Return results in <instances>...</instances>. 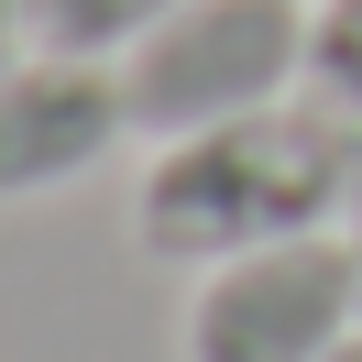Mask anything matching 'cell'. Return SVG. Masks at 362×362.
Returning <instances> with one entry per match:
<instances>
[{
    "label": "cell",
    "mask_w": 362,
    "mask_h": 362,
    "mask_svg": "<svg viewBox=\"0 0 362 362\" xmlns=\"http://www.w3.org/2000/svg\"><path fill=\"white\" fill-rule=\"evenodd\" d=\"M362 165V121L329 110V99H274V110L209 121V132L154 143V165L132 176V242L154 264H230V252L296 242V230H340V198H351Z\"/></svg>",
    "instance_id": "cell-1"
},
{
    "label": "cell",
    "mask_w": 362,
    "mask_h": 362,
    "mask_svg": "<svg viewBox=\"0 0 362 362\" xmlns=\"http://www.w3.org/2000/svg\"><path fill=\"white\" fill-rule=\"evenodd\" d=\"M296 88H308V0H176L121 55V99H132L143 143L274 110Z\"/></svg>",
    "instance_id": "cell-2"
},
{
    "label": "cell",
    "mask_w": 362,
    "mask_h": 362,
    "mask_svg": "<svg viewBox=\"0 0 362 362\" xmlns=\"http://www.w3.org/2000/svg\"><path fill=\"white\" fill-rule=\"evenodd\" d=\"M362 329V264L340 230H296V242L230 252V264L198 274L176 318L187 362H329L340 340Z\"/></svg>",
    "instance_id": "cell-3"
},
{
    "label": "cell",
    "mask_w": 362,
    "mask_h": 362,
    "mask_svg": "<svg viewBox=\"0 0 362 362\" xmlns=\"http://www.w3.org/2000/svg\"><path fill=\"white\" fill-rule=\"evenodd\" d=\"M121 143H132L121 66L45 55V45H23L11 66H0V209H11V198H55V187L99 176Z\"/></svg>",
    "instance_id": "cell-4"
},
{
    "label": "cell",
    "mask_w": 362,
    "mask_h": 362,
    "mask_svg": "<svg viewBox=\"0 0 362 362\" xmlns=\"http://www.w3.org/2000/svg\"><path fill=\"white\" fill-rule=\"evenodd\" d=\"M165 11H176V0H23L33 45L45 55H88V66H121Z\"/></svg>",
    "instance_id": "cell-5"
},
{
    "label": "cell",
    "mask_w": 362,
    "mask_h": 362,
    "mask_svg": "<svg viewBox=\"0 0 362 362\" xmlns=\"http://www.w3.org/2000/svg\"><path fill=\"white\" fill-rule=\"evenodd\" d=\"M308 88L362 121V0H308Z\"/></svg>",
    "instance_id": "cell-6"
},
{
    "label": "cell",
    "mask_w": 362,
    "mask_h": 362,
    "mask_svg": "<svg viewBox=\"0 0 362 362\" xmlns=\"http://www.w3.org/2000/svg\"><path fill=\"white\" fill-rule=\"evenodd\" d=\"M23 45H33V23H23V0H0V66H11Z\"/></svg>",
    "instance_id": "cell-7"
},
{
    "label": "cell",
    "mask_w": 362,
    "mask_h": 362,
    "mask_svg": "<svg viewBox=\"0 0 362 362\" xmlns=\"http://www.w3.org/2000/svg\"><path fill=\"white\" fill-rule=\"evenodd\" d=\"M340 242H351V264H362V165H351V198H340Z\"/></svg>",
    "instance_id": "cell-8"
},
{
    "label": "cell",
    "mask_w": 362,
    "mask_h": 362,
    "mask_svg": "<svg viewBox=\"0 0 362 362\" xmlns=\"http://www.w3.org/2000/svg\"><path fill=\"white\" fill-rule=\"evenodd\" d=\"M329 362H362V329H351V340H340V351H329Z\"/></svg>",
    "instance_id": "cell-9"
}]
</instances>
